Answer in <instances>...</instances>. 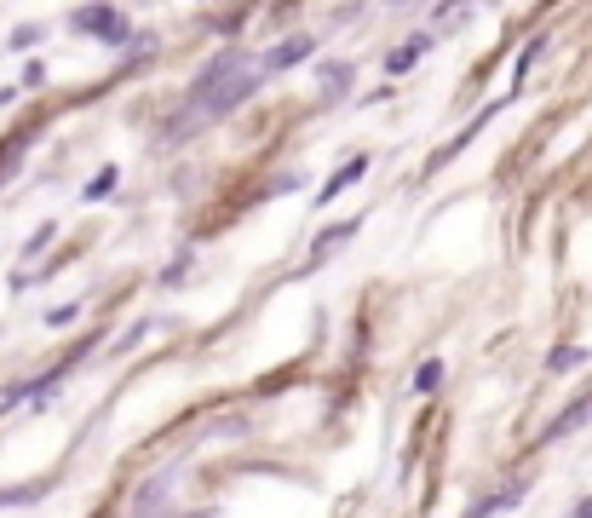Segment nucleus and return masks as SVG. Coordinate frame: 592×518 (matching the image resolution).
I'll return each mask as SVG.
<instances>
[{
	"label": "nucleus",
	"instance_id": "nucleus-1",
	"mask_svg": "<svg viewBox=\"0 0 592 518\" xmlns=\"http://www.w3.org/2000/svg\"><path fill=\"white\" fill-rule=\"evenodd\" d=\"M259 58H242V52H225V58H213L202 75H196V87L184 98V127H202V121H219L230 116L236 104H248L259 93Z\"/></svg>",
	"mask_w": 592,
	"mask_h": 518
},
{
	"label": "nucleus",
	"instance_id": "nucleus-2",
	"mask_svg": "<svg viewBox=\"0 0 592 518\" xmlns=\"http://www.w3.org/2000/svg\"><path fill=\"white\" fill-rule=\"evenodd\" d=\"M75 29H87V35H98V41H115V47L133 35L127 18H121L115 6H81V12H75Z\"/></svg>",
	"mask_w": 592,
	"mask_h": 518
},
{
	"label": "nucleus",
	"instance_id": "nucleus-3",
	"mask_svg": "<svg viewBox=\"0 0 592 518\" xmlns=\"http://www.w3.org/2000/svg\"><path fill=\"white\" fill-rule=\"evenodd\" d=\"M311 47H317L311 35H294V41H282L276 52H265V58H259V75H276V70H288V64H299V58H311Z\"/></svg>",
	"mask_w": 592,
	"mask_h": 518
},
{
	"label": "nucleus",
	"instance_id": "nucleus-4",
	"mask_svg": "<svg viewBox=\"0 0 592 518\" xmlns=\"http://www.w3.org/2000/svg\"><path fill=\"white\" fill-rule=\"evenodd\" d=\"M587 415H592V403H587V398H575L570 409H564V415H558V421H552L547 432H541V444H558V438H564V432H575V426L587 421Z\"/></svg>",
	"mask_w": 592,
	"mask_h": 518
},
{
	"label": "nucleus",
	"instance_id": "nucleus-5",
	"mask_svg": "<svg viewBox=\"0 0 592 518\" xmlns=\"http://www.w3.org/2000/svg\"><path fill=\"white\" fill-rule=\"evenodd\" d=\"M368 173V156H351V162L340 167V173H334V179H328V185H322V202H334V196H340L345 185H357V179H363Z\"/></svg>",
	"mask_w": 592,
	"mask_h": 518
},
{
	"label": "nucleus",
	"instance_id": "nucleus-6",
	"mask_svg": "<svg viewBox=\"0 0 592 518\" xmlns=\"http://www.w3.org/2000/svg\"><path fill=\"white\" fill-rule=\"evenodd\" d=\"M345 236H357V219H345V225H334V231H322L317 242H311V265H322V259L334 254V248H340Z\"/></svg>",
	"mask_w": 592,
	"mask_h": 518
},
{
	"label": "nucleus",
	"instance_id": "nucleus-7",
	"mask_svg": "<svg viewBox=\"0 0 592 518\" xmlns=\"http://www.w3.org/2000/svg\"><path fill=\"white\" fill-rule=\"evenodd\" d=\"M345 87H351V70H345V64H328V70H322V98H340Z\"/></svg>",
	"mask_w": 592,
	"mask_h": 518
},
{
	"label": "nucleus",
	"instance_id": "nucleus-8",
	"mask_svg": "<svg viewBox=\"0 0 592 518\" xmlns=\"http://www.w3.org/2000/svg\"><path fill=\"white\" fill-rule=\"evenodd\" d=\"M420 52H426V41H414V47H397V52L386 58V70H391V75H403V70L414 64V58H420Z\"/></svg>",
	"mask_w": 592,
	"mask_h": 518
},
{
	"label": "nucleus",
	"instance_id": "nucleus-9",
	"mask_svg": "<svg viewBox=\"0 0 592 518\" xmlns=\"http://www.w3.org/2000/svg\"><path fill=\"white\" fill-rule=\"evenodd\" d=\"M575 363H587V352L581 346H564V352H552V369L564 375V369H575Z\"/></svg>",
	"mask_w": 592,
	"mask_h": 518
},
{
	"label": "nucleus",
	"instance_id": "nucleus-10",
	"mask_svg": "<svg viewBox=\"0 0 592 518\" xmlns=\"http://www.w3.org/2000/svg\"><path fill=\"white\" fill-rule=\"evenodd\" d=\"M437 380H443V363H426V369H420V375H414V386H420V392H432Z\"/></svg>",
	"mask_w": 592,
	"mask_h": 518
},
{
	"label": "nucleus",
	"instance_id": "nucleus-11",
	"mask_svg": "<svg viewBox=\"0 0 592 518\" xmlns=\"http://www.w3.org/2000/svg\"><path fill=\"white\" fill-rule=\"evenodd\" d=\"M575 518H592V501H581V507H575Z\"/></svg>",
	"mask_w": 592,
	"mask_h": 518
}]
</instances>
